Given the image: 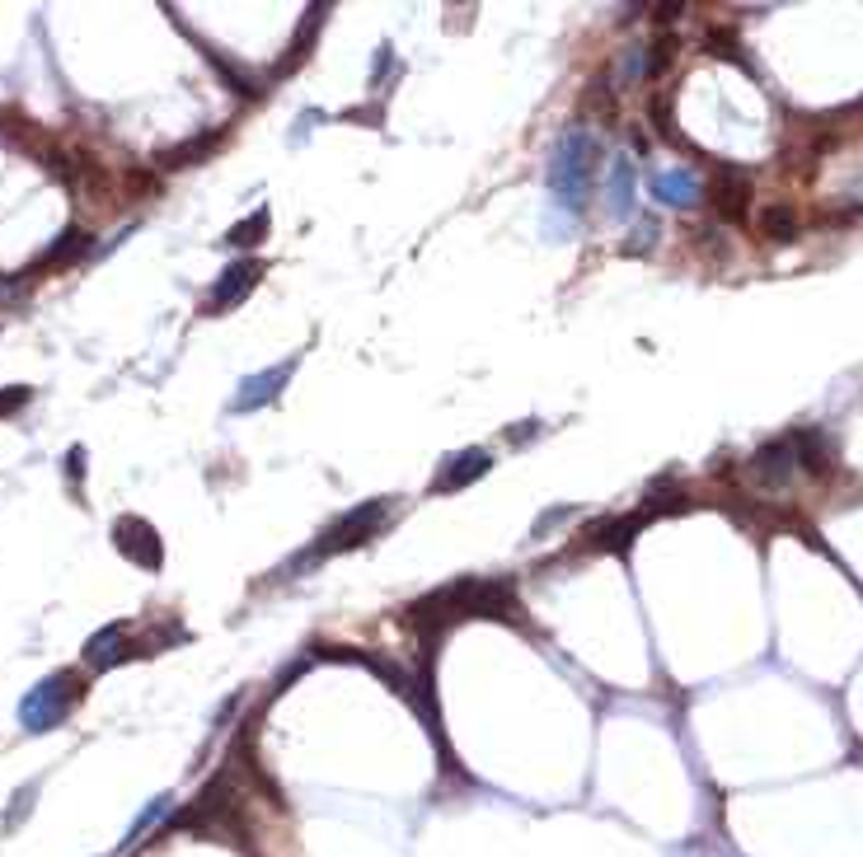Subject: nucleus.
I'll list each match as a JSON object with an SVG mask.
<instances>
[{
  "label": "nucleus",
  "mask_w": 863,
  "mask_h": 857,
  "mask_svg": "<svg viewBox=\"0 0 863 857\" xmlns=\"http://www.w3.org/2000/svg\"><path fill=\"white\" fill-rule=\"evenodd\" d=\"M408 628L418 633L423 642V661L437 656V642L441 637L465 624V619H498V624H521V605H517V582L512 576H498V582H479V576H460L441 591L423 595V600L408 605Z\"/></svg>",
  "instance_id": "nucleus-1"
},
{
  "label": "nucleus",
  "mask_w": 863,
  "mask_h": 857,
  "mask_svg": "<svg viewBox=\"0 0 863 857\" xmlns=\"http://www.w3.org/2000/svg\"><path fill=\"white\" fill-rule=\"evenodd\" d=\"M596 159H601L596 136L582 132V127L563 132V142L554 146V159H549V188H554V197L568 211H582L586 197H592Z\"/></svg>",
  "instance_id": "nucleus-2"
},
{
  "label": "nucleus",
  "mask_w": 863,
  "mask_h": 857,
  "mask_svg": "<svg viewBox=\"0 0 863 857\" xmlns=\"http://www.w3.org/2000/svg\"><path fill=\"white\" fill-rule=\"evenodd\" d=\"M385 521H389V502H385V497H376V502H362V506L343 511L339 521H333V525L320 534V540L301 553V563H297V567L324 563V557H333V553H347V548H357V544H366V540H376Z\"/></svg>",
  "instance_id": "nucleus-3"
},
{
  "label": "nucleus",
  "mask_w": 863,
  "mask_h": 857,
  "mask_svg": "<svg viewBox=\"0 0 863 857\" xmlns=\"http://www.w3.org/2000/svg\"><path fill=\"white\" fill-rule=\"evenodd\" d=\"M81 675L75 670H56V675H48L38 689H29L24 693V703H19V727H24L29 735H43V731H52V727H62L66 717H71V708L81 703Z\"/></svg>",
  "instance_id": "nucleus-4"
},
{
  "label": "nucleus",
  "mask_w": 863,
  "mask_h": 857,
  "mask_svg": "<svg viewBox=\"0 0 863 857\" xmlns=\"http://www.w3.org/2000/svg\"><path fill=\"white\" fill-rule=\"evenodd\" d=\"M113 544H117V553H123L127 563L146 567V572H160V563H165V544H160V534H155V525H150V521H142V515H117V525H113Z\"/></svg>",
  "instance_id": "nucleus-5"
},
{
  "label": "nucleus",
  "mask_w": 863,
  "mask_h": 857,
  "mask_svg": "<svg viewBox=\"0 0 863 857\" xmlns=\"http://www.w3.org/2000/svg\"><path fill=\"white\" fill-rule=\"evenodd\" d=\"M259 276H263V263H259V258H240V263H230L221 276H216L211 301H207V314H226V310H235L253 286H259Z\"/></svg>",
  "instance_id": "nucleus-6"
},
{
  "label": "nucleus",
  "mask_w": 863,
  "mask_h": 857,
  "mask_svg": "<svg viewBox=\"0 0 863 857\" xmlns=\"http://www.w3.org/2000/svg\"><path fill=\"white\" fill-rule=\"evenodd\" d=\"M709 202H714V211L722 216V221L741 226L747 221V207H751V178L741 169H718L714 184H709Z\"/></svg>",
  "instance_id": "nucleus-7"
},
{
  "label": "nucleus",
  "mask_w": 863,
  "mask_h": 857,
  "mask_svg": "<svg viewBox=\"0 0 863 857\" xmlns=\"http://www.w3.org/2000/svg\"><path fill=\"white\" fill-rule=\"evenodd\" d=\"M297 362H301V356H287L282 366H272V370H263V375H249V380L240 385V394L230 398V412H253V408L272 404V398L282 394V385L291 380V370H297Z\"/></svg>",
  "instance_id": "nucleus-8"
},
{
  "label": "nucleus",
  "mask_w": 863,
  "mask_h": 857,
  "mask_svg": "<svg viewBox=\"0 0 863 857\" xmlns=\"http://www.w3.org/2000/svg\"><path fill=\"white\" fill-rule=\"evenodd\" d=\"M493 469V454L488 450H456L450 460L441 464V473L432 478V492H460V488H469V483H479V478Z\"/></svg>",
  "instance_id": "nucleus-9"
},
{
  "label": "nucleus",
  "mask_w": 863,
  "mask_h": 857,
  "mask_svg": "<svg viewBox=\"0 0 863 857\" xmlns=\"http://www.w3.org/2000/svg\"><path fill=\"white\" fill-rule=\"evenodd\" d=\"M793 464H798L793 441H774V446H765L760 454H751L747 473L756 478L760 488H783V483H789V473H793Z\"/></svg>",
  "instance_id": "nucleus-10"
},
{
  "label": "nucleus",
  "mask_w": 863,
  "mask_h": 857,
  "mask_svg": "<svg viewBox=\"0 0 863 857\" xmlns=\"http://www.w3.org/2000/svg\"><path fill=\"white\" fill-rule=\"evenodd\" d=\"M132 656V642H127V624H108L100 628L85 642V666L90 670H113V666H123Z\"/></svg>",
  "instance_id": "nucleus-11"
},
{
  "label": "nucleus",
  "mask_w": 863,
  "mask_h": 857,
  "mask_svg": "<svg viewBox=\"0 0 863 857\" xmlns=\"http://www.w3.org/2000/svg\"><path fill=\"white\" fill-rule=\"evenodd\" d=\"M647 521H653V511H634V515H624V521H601L592 530V548H601V553H624Z\"/></svg>",
  "instance_id": "nucleus-12"
},
{
  "label": "nucleus",
  "mask_w": 863,
  "mask_h": 857,
  "mask_svg": "<svg viewBox=\"0 0 863 857\" xmlns=\"http://www.w3.org/2000/svg\"><path fill=\"white\" fill-rule=\"evenodd\" d=\"M226 142V127H216V132H198V136H188L184 146H174L160 155V169H188V165H198V159H207L216 146Z\"/></svg>",
  "instance_id": "nucleus-13"
},
{
  "label": "nucleus",
  "mask_w": 863,
  "mask_h": 857,
  "mask_svg": "<svg viewBox=\"0 0 863 857\" xmlns=\"http://www.w3.org/2000/svg\"><path fill=\"white\" fill-rule=\"evenodd\" d=\"M793 450H798V464H802V469L831 473V446H826V436H821L817 427L798 431V436H793Z\"/></svg>",
  "instance_id": "nucleus-14"
},
{
  "label": "nucleus",
  "mask_w": 863,
  "mask_h": 857,
  "mask_svg": "<svg viewBox=\"0 0 863 857\" xmlns=\"http://www.w3.org/2000/svg\"><path fill=\"white\" fill-rule=\"evenodd\" d=\"M90 249V234L81 230V226H71V230H62V239H56V244L38 258L33 263V272H43V268H62V263H71V258H81Z\"/></svg>",
  "instance_id": "nucleus-15"
},
{
  "label": "nucleus",
  "mask_w": 863,
  "mask_h": 857,
  "mask_svg": "<svg viewBox=\"0 0 863 857\" xmlns=\"http://www.w3.org/2000/svg\"><path fill=\"white\" fill-rule=\"evenodd\" d=\"M653 192L672 207H695L699 184H695V174H653Z\"/></svg>",
  "instance_id": "nucleus-16"
},
{
  "label": "nucleus",
  "mask_w": 863,
  "mask_h": 857,
  "mask_svg": "<svg viewBox=\"0 0 863 857\" xmlns=\"http://www.w3.org/2000/svg\"><path fill=\"white\" fill-rule=\"evenodd\" d=\"M324 14H329V6H310V10H305V19H301V29H297V38H291V56H287V62L278 66V75H287L291 66H301V62H305V56H310L305 48H310V43H315V29L324 24Z\"/></svg>",
  "instance_id": "nucleus-17"
},
{
  "label": "nucleus",
  "mask_w": 863,
  "mask_h": 857,
  "mask_svg": "<svg viewBox=\"0 0 863 857\" xmlns=\"http://www.w3.org/2000/svg\"><path fill=\"white\" fill-rule=\"evenodd\" d=\"M760 230H765V239H774V244H793L798 239V211L789 202H774L760 216Z\"/></svg>",
  "instance_id": "nucleus-18"
},
{
  "label": "nucleus",
  "mask_w": 863,
  "mask_h": 857,
  "mask_svg": "<svg viewBox=\"0 0 863 857\" xmlns=\"http://www.w3.org/2000/svg\"><path fill=\"white\" fill-rule=\"evenodd\" d=\"M268 226H272V216H268V207H259V211L249 216V221H240V226H235V230H230L226 239H230L235 249H253V244H263Z\"/></svg>",
  "instance_id": "nucleus-19"
},
{
  "label": "nucleus",
  "mask_w": 863,
  "mask_h": 857,
  "mask_svg": "<svg viewBox=\"0 0 863 857\" xmlns=\"http://www.w3.org/2000/svg\"><path fill=\"white\" fill-rule=\"evenodd\" d=\"M704 48H709L718 62H737V66H747V56H741V43H737V33L728 29H709V38H704Z\"/></svg>",
  "instance_id": "nucleus-20"
},
{
  "label": "nucleus",
  "mask_w": 863,
  "mask_h": 857,
  "mask_svg": "<svg viewBox=\"0 0 863 857\" xmlns=\"http://www.w3.org/2000/svg\"><path fill=\"white\" fill-rule=\"evenodd\" d=\"M676 62V33H662L653 48H647V62H643V75H662L666 66Z\"/></svg>",
  "instance_id": "nucleus-21"
},
{
  "label": "nucleus",
  "mask_w": 863,
  "mask_h": 857,
  "mask_svg": "<svg viewBox=\"0 0 863 857\" xmlns=\"http://www.w3.org/2000/svg\"><path fill=\"white\" fill-rule=\"evenodd\" d=\"M169 802H174V796H155V802H150V806H146V811H142V815H136V825H132V829H127V839H123V844H127V848H132V844H136V839H142V834H146V829H150V825H155V821H160V815H165V811H169Z\"/></svg>",
  "instance_id": "nucleus-22"
},
{
  "label": "nucleus",
  "mask_w": 863,
  "mask_h": 857,
  "mask_svg": "<svg viewBox=\"0 0 863 857\" xmlns=\"http://www.w3.org/2000/svg\"><path fill=\"white\" fill-rule=\"evenodd\" d=\"M653 123H657V132L666 136V142H680V136H676V123H672V94H657V98H653Z\"/></svg>",
  "instance_id": "nucleus-23"
},
{
  "label": "nucleus",
  "mask_w": 863,
  "mask_h": 857,
  "mask_svg": "<svg viewBox=\"0 0 863 857\" xmlns=\"http://www.w3.org/2000/svg\"><path fill=\"white\" fill-rule=\"evenodd\" d=\"M33 796H38V783H24V787L14 792V806L6 811V829H14L19 821H24V815H29V806H33Z\"/></svg>",
  "instance_id": "nucleus-24"
},
{
  "label": "nucleus",
  "mask_w": 863,
  "mask_h": 857,
  "mask_svg": "<svg viewBox=\"0 0 863 857\" xmlns=\"http://www.w3.org/2000/svg\"><path fill=\"white\" fill-rule=\"evenodd\" d=\"M33 398V389L29 385H6L0 389V417H10V412H19Z\"/></svg>",
  "instance_id": "nucleus-25"
},
{
  "label": "nucleus",
  "mask_w": 863,
  "mask_h": 857,
  "mask_svg": "<svg viewBox=\"0 0 863 857\" xmlns=\"http://www.w3.org/2000/svg\"><path fill=\"white\" fill-rule=\"evenodd\" d=\"M630 197H634V174H630V165L620 159V174H615V211H620V216L630 211Z\"/></svg>",
  "instance_id": "nucleus-26"
},
{
  "label": "nucleus",
  "mask_w": 863,
  "mask_h": 857,
  "mask_svg": "<svg viewBox=\"0 0 863 857\" xmlns=\"http://www.w3.org/2000/svg\"><path fill=\"white\" fill-rule=\"evenodd\" d=\"M66 473H71V478L85 473V450H81V446H71V454H66Z\"/></svg>",
  "instance_id": "nucleus-27"
},
{
  "label": "nucleus",
  "mask_w": 863,
  "mask_h": 857,
  "mask_svg": "<svg viewBox=\"0 0 863 857\" xmlns=\"http://www.w3.org/2000/svg\"><path fill=\"white\" fill-rule=\"evenodd\" d=\"M676 14H680V6H662L657 10V24H676Z\"/></svg>",
  "instance_id": "nucleus-28"
}]
</instances>
